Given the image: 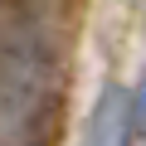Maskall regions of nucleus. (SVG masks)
<instances>
[{"label":"nucleus","mask_w":146,"mask_h":146,"mask_svg":"<svg viewBox=\"0 0 146 146\" xmlns=\"http://www.w3.org/2000/svg\"><path fill=\"white\" fill-rule=\"evenodd\" d=\"M73 0H0V146H58Z\"/></svg>","instance_id":"nucleus-1"},{"label":"nucleus","mask_w":146,"mask_h":146,"mask_svg":"<svg viewBox=\"0 0 146 146\" xmlns=\"http://www.w3.org/2000/svg\"><path fill=\"white\" fill-rule=\"evenodd\" d=\"M131 127L146 131V73H141V83H136V93H131Z\"/></svg>","instance_id":"nucleus-3"},{"label":"nucleus","mask_w":146,"mask_h":146,"mask_svg":"<svg viewBox=\"0 0 146 146\" xmlns=\"http://www.w3.org/2000/svg\"><path fill=\"white\" fill-rule=\"evenodd\" d=\"M131 93L107 83L88 112V131H83V146H131Z\"/></svg>","instance_id":"nucleus-2"}]
</instances>
